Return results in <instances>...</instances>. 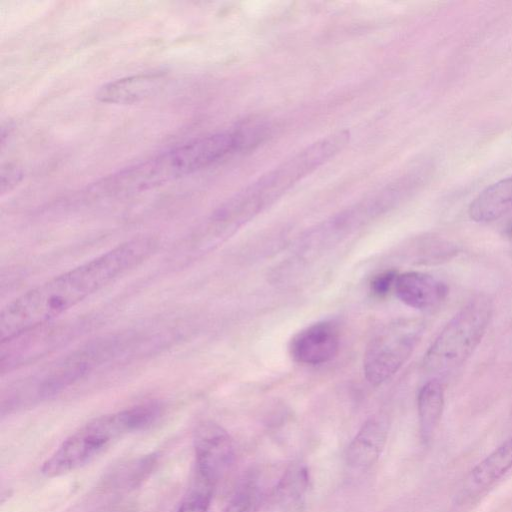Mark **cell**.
<instances>
[{
	"label": "cell",
	"instance_id": "obj_18",
	"mask_svg": "<svg viewBox=\"0 0 512 512\" xmlns=\"http://www.w3.org/2000/svg\"><path fill=\"white\" fill-rule=\"evenodd\" d=\"M214 485L196 476L177 512H208L213 497Z\"/></svg>",
	"mask_w": 512,
	"mask_h": 512
},
{
	"label": "cell",
	"instance_id": "obj_6",
	"mask_svg": "<svg viewBox=\"0 0 512 512\" xmlns=\"http://www.w3.org/2000/svg\"><path fill=\"white\" fill-rule=\"evenodd\" d=\"M189 174L178 147L126 167L89 188L97 196H123L141 192Z\"/></svg>",
	"mask_w": 512,
	"mask_h": 512
},
{
	"label": "cell",
	"instance_id": "obj_17",
	"mask_svg": "<svg viewBox=\"0 0 512 512\" xmlns=\"http://www.w3.org/2000/svg\"><path fill=\"white\" fill-rule=\"evenodd\" d=\"M257 479H244L223 512H258L262 492Z\"/></svg>",
	"mask_w": 512,
	"mask_h": 512
},
{
	"label": "cell",
	"instance_id": "obj_5",
	"mask_svg": "<svg viewBox=\"0 0 512 512\" xmlns=\"http://www.w3.org/2000/svg\"><path fill=\"white\" fill-rule=\"evenodd\" d=\"M423 330L421 321L405 319L389 324L371 339L363 360L368 382L377 386L390 379L410 357Z\"/></svg>",
	"mask_w": 512,
	"mask_h": 512
},
{
	"label": "cell",
	"instance_id": "obj_7",
	"mask_svg": "<svg viewBox=\"0 0 512 512\" xmlns=\"http://www.w3.org/2000/svg\"><path fill=\"white\" fill-rule=\"evenodd\" d=\"M75 332L74 323L53 320L1 340V372L11 371L43 357L69 341Z\"/></svg>",
	"mask_w": 512,
	"mask_h": 512
},
{
	"label": "cell",
	"instance_id": "obj_10",
	"mask_svg": "<svg viewBox=\"0 0 512 512\" xmlns=\"http://www.w3.org/2000/svg\"><path fill=\"white\" fill-rule=\"evenodd\" d=\"M394 288L404 304L419 310L438 306L448 295V287L444 282L418 271L398 274Z\"/></svg>",
	"mask_w": 512,
	"mask_h": 512
},
{
	"label": "cell",
	"instance_id": "obj_8",
	"mask_svg": "<svg viewBox=\"0 0 512 512\" xmlns=\"http://www.w3.org/2000/svg\"><path fill=\"white\" fill-rule=\"evenodd\" d=\"M193 446L196 476L215 486L234 462L233 439L222 426L206 421L195 430Z\"/></svg>",
	"mask_w": 512,
	"mask_h": 512
},
{
	"label": "cell",
	"instance_id": "obj_15",
	"mask_svg": "<svg viewBox=\"0 0 512 512\" xmlns=\"http://www.w3.org/2000/svg\"><path fill=\"white\" fill-rule=\"evenodd\" d=\"M512 211V176L484 189L471 202L468 213L475 222H490Z\"/></svg>",
	"mask_w": 512,
	"mask_h": 512
},
{
	"label": "cell",
	"instance_id": "obj_4",
	"mask_svg": "<svg viewBox=\"0 0 512 512\" xmlns=\"http://www.w3.org/2000/svg\"><path fill=\"white\" fill-rule=\"evenodd\" d=\"M492 314L493 303L487 295L470 299L428 348L423 359L425 370L439 379L459 369L480 344Z\"/></svg>",
	"mask_w": 512,
	"mask_h": 512
},
{
	"label": "cell",
	"instance_id": "obj_2",
	"mask_svg": "<svg viewBox=\"0 0 512 512\" xmlns=\"http://www.w3.org/2000/svg\"><path fill=\"white\" fill-rule=\"evenodd\" d=\"M349 139L348 130L337 131L318 139L235 195L232 198L233 203L247 219L250 218L341 152Z\"/></svg>",
	"mask_w": 512,
	"mask_h": 512
},
{
	"label": "cell",
	"instance_id": "obj_19",
	"mask_svg": "<svg viewBox=\"0 0 512 512\" xmlns=\"http://www.w3.org/2000/svg\"><path fill=\"white\" fill-rule=\"evenodd\" d=\"M397 273L394 270L377 275L371 282V291L377 296L386 295L394 287Z\"/></svg>",
	"mask_w": 512,
	"mask_h": 512
},
{
	"label": "cell",
	"instance_id": "obj_1",
	"mask_svg": "<svg viewBox=\"0 0 512 512\" xmlns=\"http://www.w3.org/2000/svg\"><path fill=\"white\" fill-rule=\"evenodd\" d=\"M152 236L130 239L28 290L0 314V339L53 321L90 295L147 260L157 249Z\"/></svg>",
	"mask_w": 512,
	"mask_h": 512
},
{
	"label": "cell",
	"instance_id": "obj_21",
	"mask_svg": "<svg viewBox=\"0 0 512 512\" xmlns=\"http://www.w3.org/2000/svg\"><path fill=\"white\" fill-rule=\"evenodd\" d=\"M508 235L509 237L512 239V223L510 224V226L508 227Z\"/></svg>",
	"mask_w": 512,
	"mask_h": 512
},
{
	"label": "cell",
	"instance_id": "obj_9",
	"mask_svg": "<svg viewBox=\"0 0 512 512\" xmlns=\"http://www.w3.org/2000/svg\"><path fill=\"white\" fill-rule=\"evenodd\" d=\"M337 327L327 321L312 324L298 332L290 342L292 358L301 364L318 365L331 361L338 353Z\"/></svg>",
	"mask_w": 512,
	"mask_h": 512
},
{
	"label": "cell",
	"instance_id": "obj_13",
	"mask_svg": "<svg viewBox=\"0 0 512 512\" xmlns=\"http://www.w3.org/2000/svg\"><path fill=\"white\" fill-rule=\"evenodd\" d=\"M309 488L305 465H290L273 488L267 501V512H300Z\"/></svg>",
	"mask_w": 512,
	"mask_h": 512
},
{
	"label": "cell",
	"instance_id": "obj_12",
	"mask_svg": "<svg viewBox=\"0 0 512 512\" xmlns=\"http://www.w3.org/2000/svg\"><path fill=\"white\" fill-rule=\"evenodd\" d=\"M164 82L163 73H140L103 85L98 90L96 98L109 104H134L155 94Z\"/></svg>",
	"mask_w": 512,
	"mask_h": 512
},
{
	"label": "cell",
	"instance_id": "obj_11",
	"mask_svg": "<svg viewBox=\"0 0 512 512\" xmlns=\"http://www.w3.org/2000/svg\"><path fill=\"white\" fill-rule=\"evenodd\" d=\"M388 435V422L382 415L369 418L348 446L346 462L357 471L369 469L379 458Z\"/></svg>",
	"mask_w": 512,
	"mask_h": 512
},
{
	"label": "cell",
	"instance_id": "obj_3",
	"mask_svg": "<svg viewBox=\"0 0 512 512\" xmlns=\"http://www.w3.org/2000/svg\"><path fill=\"white\" fill-rule=\"evenodd\" d=\"M151 420L144 404L93 419L61 443L43 463L41 472L46 477L71 472L90 462L114 439L149 427Z\"/></svg>",
	"mask_w": 512,
	"mask_h": 512
},
{
	"label": "cell",
	"instance_id": "obj_20",
	"mask_svg": "<svg viewBox=\"0 0 512 512\" xmlns=\"http://www.w3.org/2000/svg\"><path fill=\"white\" fill-rule=\"evenodd\" d=\"M21 177V173L15 167H7V170L2 169L1 174V190L5 192L9 190L12 186L19 182Z\"/></svg>",
	"mask_w": 512,
	"mask_h": 512
},
{
	"label": "cell",
	"instance_id": "obj_16",
	"mask_svg": "<svg viewBox=\"0 0 512 512\" xmlns=\"http://www.w3.org/2000/svg\"><path fill=\"white\" fill-rule=\"evenodd\" d=\"M417 406L421 437L428 442L438 427L444 407V387L439 379H430L420 388Z\"/></svg>",
	"mask_w": 512,
	"mask_h": 512
},
{
	"label": "cell",
	"instance_id": "obj_14",
	"mask_svg": "<svg viewBox=\"0 0 512 512\" xmlns=\"http://www.w3.org/2000/svg\"><path fill=\"white\" fill-rule=\"evenodd\" d=\"M512 469V437L478 463L467 476L463 494L473 497L492 486Z\"/></svg>",
	"mask_w": 512,
	"mask_h": 512
}]
</instances>
